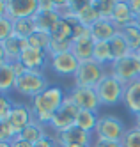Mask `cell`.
Wrapping results in <instances>:
<instances>
[{
    "label": "cell",
    "mask_w": 140,
    "mask_h": 147,
    "mask_svg": "<svg viewBox=\"0 0 140 147\" xmlns=\"http://www.w3.org/2000/svg\"><path fill=\"white\" fill-rule=\"evenodd\" d=\"M68 92H64L62 87L59 85H50L45 92H41L39 96L30 99V110H32V117L36 122H39L41 126L48 128L53 115H55L60 107L66 101Z\"/></svg>",
    "instance_id": "1"
},
{
    "label": "cell",
    "mask_w": 140,
    "mask_h": 147,
    "mask_svg": "<svg viewBox=\"0 0 140 147\" xmlns=\"http://www.w3.org/2000/svg\"><path fill=\"white\" fill-rule=\"evenodd\" d=\"M124 89H126V83H122L117 76H114L110 71H106V75L96 85L94 90L103 107H117L119 103H122Z\"/></svg>",
    "instance_id": "2"
},
{
    "label": "cell",
    "mask_w": 140,
    "mask_h": 147,
    "mask_svg": "<svg viewBox=\"0 0 140 147\" xmlns=\"http://www.w3.org/2000/svg\"><path fill=\"white\" fill-rule=\"evenodd\" d=\"M50 87L48 78L45 76L43 71H27L25 75H21L20 78H16L14 83V92H18L20 96L25 98H36L41 92H45Z\"/></svg>",
    "instance_id": "3"
},
{
    "label": "cell",
    "mask_w": 140,
    "mask_h": 147,
    "mask_svg": "<svg viewBox=\"0 0 140 147\" xmlns=\"http://www.w3.org/2000/svg\"><path fill=\"white\" fill-rule=\"evenodd\" d=\"M106 75L105 66L98 64L96 60L80 62V67L76 75L73 76V87H83V89H96V85L103 80Z\"/></svg>",
    "instance_id": "4"
},
{
    "label": "cell",
    "mask_w": 140,
    "mask_h": 147,
    "mask_svg": "<svg viewBox=\"0 0 140 147\" xmlns=\"http://www.w3.org/2000/svg\"><path fill=\"white\" fill-rule=\"evenodd\" d=\"M128 131L126 124L114 113H105L99 115L98 126H96L94 136L96 138H103V140H112V142H121L124 133Z\"/></svg>",
    "instance_id": "5"
},
{
    "label": "cell",
    "mask_w": 140,
    "mask_h": 147,
    "mask_svg": "<svg viewBox=\"0 0 140 147\" xmlns=\"http://www.w3.org/2000/svg\"><path fill=\"white\" fill-rule=\"evenodd\" d=\"M78 113H80V108L66 96V101H64V105L60 107V110L53 115V119H51V122H50L48 128L53 133L68 131V129L74 128V122H76Z\"/></svg>",
    "instance_id": "6"
},
{
    "label": "cell",
    "mask_w": 140,
    "mask_h": 147,
    "mask_svg": "<svg viewBox=\"0 0 140 147\" xmlns=\"http://www.w3.org/2000/svg\"><path fill=\"white\" fill-rule=\"evenodd\" d=\"M108 71L114 76L119 78L122 83H130V82H135L140 78V69H138V62H137L135 53L128 55L121 60H115Z\"/></svg>",
    "instance_id": "7"
},
{
    "label": "cell",
    "mask_w": 140,
    "mask_h": 147,
    "mask_svg": "<svg viewBox=\"0 0 140 147\" xmlns=\"http://www.w3.org/2000/svg\"><path fill=\"white\" fill-rule=\"evenodd\" d=\"M68 98H69L74 105H76L80 110H89V112H96V113H99V108L103 107L94 89L73 87V89L68 92Z\"/></svg>",
    "instance_id": "8"
},
{
    "label": "cell",
    "mask_w": 140,
    "mask_h": 147,
    "mask_svg": "<svg viewBox=\"0 0 140 147\" xmlns=\"http://www.w3.org/2000/svg\"><path fill=\"white\" fill-rule=\"evenodd\" d=\"M48 66L55 75L74 76L78 67H80V60L73 55V51H68V53H60V55H55V57H50Z\"/></svg>",
    "instance_id": "9"
},
{
    "label": "cell",
    "mask_w": 140,
    "mask_h": 147,
    "mask_svg": "<svg viewBox=\"0 0 140 147\" xmlns=\"http://www.w3.org/2000/svg\"><path fill=\"white\" fill-rule=\"evenodd\" d=\"M7 121H9L11 126H13L14 133L20 135L28 124L34 122V117H32V110H30V105L14 101V105H13V108H11V113H9Z\"/></svg>",
    "instance_id": "10"
},
{
    "label": "cell",
    "mask_w": 140,
    "mask_h": 147,
    "mask_svg": "<svg viewBox=\"0 0 140 147\" xmlns=\"http://www.w3.org/2000/svg\"><path fill=\"white\" fill-rule=\"evenodd\" d=\"M55 140L59 144V147H68V145H83V147H91L94 135L91 133H85L80 128H71L68 131H62V133H53Z\"/></svg>",
    "instance_id": "11"
},
{
    "label": "cell",
    "mask_w": 140,
    "mask_h": 147,
    "mask_svg": "<svg viewBox=\"0 0 140 147\" xmlns=\"http://www.w3.org/2000/svg\"><path fill=\"white\" fill-rule=\"evenodd\" d=\"M74 9H76V22L85 27H92L101 20L96 0H74Z\"/></svg>",
    "instance_id": "12"
},
{
    "label": "cell",
    "mask_w": 140,
    "mask_h": 147,
    "mask_svg": "<svg viewBox=\"0 0 140 147\" xmlns=\"http://www.w3.org/2000/svg\"><path fill=\"white\" fill-rule=\"evenodd\" d=\"M20 62L27 67V71H43L45 66L50 62V57H48L46 51H41L37 48H32L27 43V46L23 48V51H21Z\"/></svg>",
    "instance_id": "13"
},
{
    "label": "cell",
    "mask_w": 140,
    "mask_h": 147,
    "mask_svg": "<svg viewBox=\"0 0 140 147\" xmlns=\"http://www.w3.org/2000/svg\"><path fill=\"white\" fill-rule=\"evenodd\" d=\"M37 13V0H7V18L16 22L23 18H34Z\"/></svg>",
    "instance_id": "14"
},
{
    "label": "cell",
    "mask_w": 140,
    "mask_h": 147,
    "mask_svg": "<svg viewBox=\"0 0 140 147\" xmlns=\"http://www.w3.org/2000/svg\"><path fill=\"white\" fill-rule=\"evenodd\" d=\"M112 23L117 27V30L126 28L128 25L135 23V14L130 7L128 0H117L115 2V9H114V16H112Z\"/></svg>",
    "instance_id": "15"
},
{
    "label": "cell",
    "mask_w": 140,
    "mask_h": 147,
    "mask_svg": "<svg viewBox=\"0 0 140 147\" xmlns=\"http://www.w3.org/2000/svg\"><path fill=\"white\" fill-rule=\"evenodd\" d=\"M122 103H124V107L128 108V112H131L135 117L140 115V78L135 80V82L126 83Z\"/></svg>",
    "instance_id": "16"
},
{
    "label": "cell",
    "mask_w": 140,
    "mask_h": 147,
    "mask_svg": "<svg viewBox=\"0 0 140 147\" xmlns=\"http://www.w3.org/2000/svg\"><path fill=\"white\" fill-rule=\"evenodd\" d=\"M119 34L117 27L110 22V20H99L98 23H94L91 27V36L94 43H99V41H105V43H110V41Z\"/></svg>",
    "instance_id": "17"
},
{
    "label": "cell",
    "mask_w": 140,
    "mask_h": 147,
    "mask_svg": "<svg viewBox=\"0 0 140 147\" xmlns=\"http://www.w3.org/2000/svg\"><path fill=\"white\" fill-rule=\"evenodd\" d=\"M74 22L76 20H66L60 18L57 25L51 28V39L55 41H73V30H74Z\"/></svg>",
    "instance_id": "18"
},
{
    "label": "cell",
    "mask_w": 140,
    "mask_h": 147,
    "mask_svg": "<svg viewBox=\"0 0 140 147\" xmlns=\"http://www.w3.org/2000/svg\"><path fill=\"white\" fill-rule=\"evenodd\" d=\"M4 50H5V55H7V62L9 64H14V62L20 60L21 57V51L27 46V41L23 39H18L16 36H11L7 41H4Z\"/></svg>",
    "instance_id": "19"
},
{
    "label": "cell",
    "mask_w": 140,
    "mask_h": 147,
    "mask_svg": "<svg viewBox=\"0 0 140 147\" xmlns=\"http://www.w3.org/2000/svg\"><path fill=\"white\" fill-rule=\"evenodd\" d=\"M98 121H99V113L89 112V110H80L74 126H76V128H80L82 131H85V133L94 135L96 126H98Z\"/></svg>",
    "instance_id": "20"
},
{
    "label": "cell",
    "mask_w": 140,
    "mask_h": 147,
    "mask_svg": "<svg viewBox=\"0 0 140 147\" xmlns=\"http://www.w3.org/2000/svg\"><path fill=\"white\" fill-rule=\"evenodd\" d=\"M73 55L76 57L80 62H87V60H94V41L87 39V41H76L73 43Z\"/></svg>",
    "instance_id": "21"
},
{
    "label": "cell",
    "mask_w": 140,
    "mask_h": 147,
    "mask_svg": "<svg viewBox=\"0 0 140 147\" xmlns=\"http://www.w3.org/2000/svg\"><path fill=\"white\" fill-rule=\"evenodd\" d=\"M32 20H34L37 30L51 32V28L57 25V22L60 20V16H59V13H53V11H51V13H41V11H37Z\"/></svg>",
    "instance_id": "22"
},
{
    "label": "cell",
    "mask_w": 140,
    "mask_h": 147,
    "mask_svg": "<svg viewBox=\"0 0 140 147\" xmlns=\"http://www.w3.org/2000/svg\"><path fill=\"white\" fill-rule=\"evenodd\" d=\"M14 83H16V75L11 64L0 66V94H9L11 90H14Z\"/></svg>",
    "instance_id": "23"
},
{
    "label": "cell",
    "mask_w": 140,
    "mask_h": 147,
    "mask_svg": "<svg viewBox=\"0 0 140 147\" xmlns=\"http://www.w3.org/2000/svg\"><path fill=\"white\" fill-rule=\"evenodd\" d=\"M94 60L101 66H112L114 64V55H112V50H110V43H105V41L94 43Z\"/></svg>",
    "instance_id": "24"
},
{
    "label": "cell",
    "mask_w": 140,
    "mask_h": 147,
    "mask_svg": "<svg viewBox=\"0 0 140 147\" xmlns=\"http://www.w3.org/2000/svg\"><path fill=\"white\" fill-rule=\"evenodd\" d=\"M13 25H14V36L18 39H23V41H27L37 30V27H36V23H34L32 18L16 20V22H13Z\"/></svg>",
    "instance_id": "25"
},
{
    "label": "cell",
    "mask_w": 140,
    "mask_h": 147,
    "mask_svg": "<svg viewBox=\"0 0 140 147\" xmlns=\"http://www.w3.org/2000/svg\"><path fill=\"white\" fill-rule=\"evenodd\" d=\"M45 135H46V128H45V126H41L39 122H36V121H34L32 124H28L27 128L21 131L18 136H20V138H23V140H27V142H30L32 145H34V144H36V142H39Z\"/></svg>",
    "instance_id": "26"
},
{
    "label": "cell",
    "mask_w": 140,
    "mask_h": 147,
    "mask_svg": "<svg viewBox=\"0 0 140 147\" xmlns=\"http://www.w3.org/2000/svg\"><path fill=\"white\" fill-rule=\"evenodd\" d=\"M51 41H53V39H51V34H50V32H45V30H36V32L27 39V43H28V46L37 48V50L46 51V53H48Z\"/></svg>",
    "instance_id": "27"
},
{
    "label": "cell",
    "mask_w": 140,
    "mask_h": 147,
    "mask_svg": "<svg viewBox=\"0 0 140 147\" xmlns=\"http://www.w3.org/2000/svg\"><path fill=\"white\" fill-rule=\"evenodd\" d=\"M121 34L126 39V43H128V46H130L131 53H138V51H140V28L135 23H131V25H128L126 28H122Z\"/></svg>",
    "instance_id": "28"
},
{
    "label": "cell",
    "mask_w": 140,
    "mask_h": 147,
    "mask_svg": "<svg viewBox=\"0 0 140 147\" xmlns=\"http://www.w3.org/2000/svg\"><path fill=\"white\" fill-rule=\"evenodd\" d=\"M110 50H112V55H114V62L121 60V59H124L128 55H131V50H130V46H128L126 39L122 37L121 32L110 41Z\"/></svg>",
    "instance_id": "29"
},
{
    "label": "cell",
    "mask_w": 140,
    "mask_h": 147,
    "mask_svg": "<svg viewBox=\"0 0 140 147\" xmlns=\"http://www.w3.org/2000/svg\"><path fill=\"white\" fill-rule=\"evenodd\" d=\"M115 2H117V0H96V5H98V11H99L101 20H110V22H112Z\"/></svg>",
    "instance_id": "30"
},
{
    "label": "cell",
    "mask_w": 140,
    "mask_h": 147,
    "mask_svg": "<svg viewBox=\"0 0 140 147\" xmlns=\"http://www.w3.org/2000/svg\"><path fill=\"white\" fill-rule=\"evenodd\" d=\"M73 50V41H51L50 50H48V57H55L60 53H68Z\"/></svg>",
    "instance_id": "31"
},
{
    "label": "cell",
    "mask_w": 140,
    "mask_h": 147,
    "mask_svg": "<svg viewBox=\"0 0 140 147\" xmlns=\"http://www.w3.org/2000/svg\"><path fill=\"white\" fill-rule=\"evenodd\" d=\"M121 147H140V129L137 128L128 129L121 140Z\"/></svg>",
    "instance_id": "32"
},
{
    "label": "cell",
    "mask_w": 140,
    "mask_h": 147,
    "mask_svg": "<svg viewBox=\"0 0 140 147\" xmlns=\"http://www.w3.org/2000/svg\"><path fill=\"white\" fill-rule=\"evenodd\" d=\"M11 36H14V25H13V20H9L7 16L0 18V43L7 41Z\"/></svg>",
    "instance_id": "33"
},
{
    "label": "cell",
    "mask_w": 140,
    "mask_h": 147,
    "mask_svg": "<svg viewBox=\"0 0 140 147\" xmlns=\"http://www.w3.org/2000/svg\"><path fill=\"white\" fill-rule=\"evenodd\" d=\"M87 39H92L91 36V27H85L78 22H74V30H73V43L76 41H87Z\"/></svg>",
    "instance_id": "34"
},
{
    "label": "cell",
    "mask_w": 140,
    "mask_h": 147,
    "mask_svg": "<svg viewBox=\"0 0 140 147\" xmlns=\"http://www.w3.org/2000/svg\"><path fill=\"white\" fill-rule=\"evenodd\" d=\"M13 105H14V101L11 99L7 94H0V121H5L9 117Z\"/></svg>",
    "instance_id": "35"
},
{
    "label": "cell",
    "mask_w": 140,
    "mask_h": 147,
    "mask_svg": "<svg viewBox=\"0 0 140 147\" xmlns=\"http://www.w3.org/2000/svg\"><path fill=\"white\" fill-rule=\"evenodd\" d=\"M16 136L13 126L9 124V121H0V142H11Z\"/></svg>",
    "instance_id": "36"
},
{
    "label": "cell",
    "mask_w": 140,
    "mask_h": 147,
    "mask_svg": "<svg viewBox=\"0 0 140 147\" xmlns=\"http://www.w3.org/2000/svg\"><path fill=\"white\" fill-rule=\"evenodd\" d=\"M34 147H59V144H57V140H55V136L46 133L39 142L34 144Z\"/></svg>",
    "instance_id": "37"
},
{
    "label": "cell",
    "mask_w": 140,
    "mask_h": 147,
    "mask_svg": "<svg viewBox=\"0 0 140 147\" xmlns=\"http://www.w3.org/2000/svg\"><path fill=\"white\" fill-rule=\"evenodd\" d=\"M37 11L41 13H55V0H37Z\"/></svg>",
    "instance_id": "38"
},
{
    "label": "cell",
    "mask_w": 140,
    "mask_h": 147,
    "mask_svg": "<svg viewBox=\"0 0 140 147\" xmlns=\"http://www.w3.org/2000/svg\"><path fill=\"white\" fill-rule=\"evenodd\" d=\"M91 147H121V142H112V140H103V138H92Z\"/></svg>",
    "instance_id": "39"
},
{
    "label": "cell",
    "mask_w": 140,
    "mask_h": 147,
    "mask_svg": "<svg viewBox=\"0 0 140 147\" xmlns=\"http://www.w3.org/2000/svg\"><path fill=\"white\" fill-rule=\"evenodd\" d=\"M11 147H34L30 142H27V140H23V138H20V136L16 135L13 140H11Z\"/></svg>",
    "instance_id": "40"
},
{
    "label": "cell",
    "mask_w": 140,
    "mask_h": 147,
    "mask_svg": "<svg viewBox=\"0 0 140 147\" xmlns=\"http://www.w3.org/2000/svg\"><path fill=\"white\" fill-rule=\"evenodd\" d=\"M11 67H13V71H14V75H16V78H20L21 75H25L27 73V67L21 64V62L18 60V62H14V64H11Z\"/></svg>",
    "instance_id": "41"
},
{
    "label": "cell",
    "mask_w": 140,
    "mask_h": 147,
    "mask_svg": "<svg viewBox=\"0 0 140 147\" xmlns=\"http://www.w3.org/2000/svg\"><path fill=\"white\" fill-rule=\"evenodd\" d=\"M128 2H130V7H131L135 18L140 16V0H128Z\"/></svg>",
    "instance_id": "42"
},
{
    "label": "cell",
    "mask_w": 140,
    "mask_h": 147,
    "mask_svg": "<svg viewBox=\"0 0 140 147\" xmlns=\"http://www.w3.org/2000/svg\"><path fill=\"white\" fill-rule=\"evenodd\" d=\"M7 64V55H5V50H4V45L0 43V66Z\"/></svg>",
    "instance_id": "43"
},
{
    "label": "cell",
    "mask_w": 140,
    "mask_h": 147,
    "mask_svg": "<svg viewBox=\"0 0 140 147\" xmlns=\"http://www.w3.org/2000/svg\"><path fill=\"white\" fill-rule=\"evenodd\" d=\"M7 16V0H0V18Z\"/></svg>",
    "instance_id": "44"
},
{
    "label": "cell",
    "mask_w": 140,
    "mask_h": 147,
    "mask_svg": "<svg viewBox=\"0 0 140 147\" xmlns=\"http://www.w3.org/2000/svg\"><path fill=\"white\" fill-rule=\"evenodd\" d=\"M133 128L140 129V115H137V117H135V122H133Z\"/></svg>",
    "instance_id": "45"
},
{
    "label": "cell",
    "mask_w": 140,
    "mask_h": 147,
    "mask_svg": "<svg viewBox=\"0 0 140 147\" xmlns=\"http://www.w3.org/2000/svg\"><path fill=\"white\" fill-rule=\"evenodd\" d=\"M0 147H11V142H0Z\"/></svg>",
    "instance_id": "46"
},
{
    "label": "cell",
    "mask_w": 140,
    "mask_h": 147,
    "mask_svg": "<svg viewBox=\"0 0 140 147\" xmlns=\"http://www.w3.org/2000/svg\"><path fill=\"white\" fill-rule=\"evenodd\" d=\"M135 25L140 28V16H137V18H135Z\"/></svg>",
    "instance_id": "47"
},
{
    "label": "cell",
    "mask_w": 140,
    "mask_h": 147,
    "mask_svg": "<svg viewBox=\"0 0 140 147\" xmlns=\"http://www.w3.org/2000/svg\"><path fill=\"white\" fill-rule=\"evenodd\" d=\"M135 57H137V62H138V69H140V53H135Z\"/></svg>",
    "instance_id": "48"
},
{
    "label": "cell",
    "mask_w": 140,
    "mask_h": 147,
    "mask_svg": "<svg viewBox=\"0 0 140 147\" xmlns=\"http://www.w3.org/2000/svg\"><path fill=\"white\" fill-rule=\"evenodd\" d=\"M68 147H83V145H68Z\"/></svg>",
    "instance_id": "49"
},
{
    "label": "cell",
    "mask_w": 140,
    "mask_h": 147,
    "mask_svg": "<svg viewBox=\"0 0 140 147\" xmlns=\"http://www.w3.org/2000/svg\"><path fill=\"white\" fill-rule=\"evenodd\" d=\"M138 53H140V51H138Z\"/></svg>",
    "instance_id": "50"
}]
</instances>
